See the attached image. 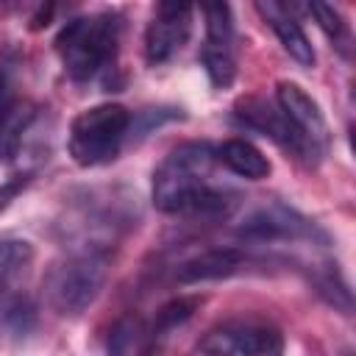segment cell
Listing matches in <instances>:
<instances>
[{
  "mask_svg": "<svg viewBox=\"0 0 356 356\" xmlns=\"http://www.w3.org/2000/svg\"><path fill=\"white\" fill-rule=\"evenodd\" d=\"M217 156L209 142L172 147L153 170V206L178 217H225L239 195L214 181Z\"/></svg>",
  "mask_w": 356,
  "mask_h": 356,
  "instance_id": "obj_1",
  "label": "cell"
},
{
  "mask_svg": "<svg viewBox=\"0 0 356 356\" xmlns=\"http://www.w3.org/2000/svg\"><path fill=\"white\" fill-rule=\"evenodd\" d=\"M111 253L103 245H83L53 261L44 273L42 292L47 306L61 317H81L103 292Z\"/></svg>",
  "mask_w": 356,
  "mask_h": 356,
  "instance_id": "obj_2",
  "label": "cell"
},
{
  "mask_svg": "<svg viewBox=\"0 0 356 356\" xmlns=\"http://www.w3.org/2000/svg\"><path fill=\"white\" fill-rule=\"evenodd\" d=\"M120 28H122L120 17L111 11L70 19L56 33V42H53L64 72L72 81L83 83L114 70L117 50H120Z\"/></svg>",
  "mask_w": 356,
  "mask_h": 356,
  "instance_id": "obj_3",
  "label": "cell"
},
{
  "mask_svg": "<svg viewBox=\"0 0 356 356\" xmlns=\"http://www.w3.org/2000/svg\"><path fill=\"white\" fill-rule=\"evenodd\" d=\"M134 117L120 103H97L70 122V156L81 167H100L117 159Z\"/></svg>",
  "mask_w": 356,
  "mask_h": 356,
  "instance_id": "obj_4",
  "label": "cell"
},
{
  "mask_svg": "<svg viewBox=\"0 0 356 356\" xmlns=\"http://www.w3.org/2000/svg\"><path fill=\"white\" fill-rule=\"evenodd\" d=\"M197 350L217 356H273L284 350V334L267 320L236 317L214 325L197 342Z\"/></svg>",
  "mask_w": 356,
  "mask_h": 356,
  "instance_id": "obj_5",
  "label": "cell"
},
{
  "mask_svg": "<svg viewBox=\"0 0 356 356\" xmlns=\"http://www.w3.org/2000/svg\"><path fill=\"white\" fill-rule=\"evenodd\" d=\"M236 236L248 245H275V242H309L325 239V234L300 211L284 203H264L245 214L236 225Z\"/></svg>",
  "mask_w": 356,
  "mask_h": 356,
  "instance_id": "obj_6",
  "label": "cell"
},
{
  "mask_svg": "<svg viewBox=\"0 0 356 356\" xmlns=\"http://www.w3.org/2000/svg\"><path fill=\"white\" fill-rule=\"evenodd\" d=\"M275 106L284 111V117L289 120V125L298 131V136L309 145V150L320 161L328 153L331 131H328V122H325L317 100L300 83H295V81H278L275 83Z\"/></svg>",
  "mask_w": 356,
  "mask_h": 356,
  "instance_id": "obj_7",
  "label": "cell"
},
{
  "mask_svg": "<svg viewBox=\"0 0 356 356\" xmlns=\"http://www.w3.org/2000/svg\"><path fill=\"white\" fill-rule=\"evenodd\" d=\"M234 117L239 125L250 128V131H259L261 136H270L278 147H284L286 153H292L298 161H306V164H317L314 153L309 150V145L298 136V131L289 125V120L284 117V111L264 100V97H242L236 106H234Z\"/></svg>",
  "mask_w": 356,
  "mask_h": 356,
  "instance_id": "obj_8",
  "label": "cell"
},
{
  "mask_svg": "<svg viewBox=\"0 0 356 356\" xmlns=\"http://www.w3.org/2000/svg\"><path fill=\"white\" fill-rule=\"evenodd\" d=\"M245 261H248V256L242 253V248H209V250L186 259L178 267L175 278H178V284L220 281V278H228V275L239 273Z\"/></svg>",
  "mask_w": 356,
  "mask_h": 356,
  "instance_id": "obj_9",
  "label": "cell"
},
{
  "mask_svg": "<svg viewBox=\"0 0 356 356\" xmlns=\"http://www.w3.org/2000/svg\"><path fill=\"white\" fill-rule=\"evenodd\" d=\"M259 8L264 14L267 25L273 28V33L278 36L281 47L289 53V58H295L300 67H314L317 56H314V47L309 42L306 31L300 28V22L289 11H284L275 0H259Z\"/></svg>",
  "mask_w": 356,
  "mask_h": 356,
  "instance_id": "obj_10",
  "label": "cell"
},
{
  "mask_svg": "<svg viewBox=\"0 0 356 356\" xmlns=\"http://www.w3.org/2000/svg\"><path fill=\"white\" fill-rule=\"evenodd\" d=\"M214 156H217V164H222L228 172L239 175V178H248V181H264L270 172H273V164L270 159L248 139H225L222 145L214 147Z\"/></svg>",
  "mask_w": 356,
  "mask_h": 356,
  "instance_id": "obj_11",
  "label": "cell"
},
{
  "mask_svg": "<svg viewBox=\"0 0 356 356\" xmlns=\"http://www.w3.org/2000/svg\"><path fill=\"white\" fill-rule=\"evenodd\" d=\"M36 323V309L17 286H0V337H25Z\"/></svg>",
  "mask_w": 356,
  "mask_h": 356,
  "instance_id": "obj_12",
  "label": "cell"
},
{
  "mask_svg": "<svg viewBox=\"0 0 356 356\" xmlns=\"http://www.w3.org/2000/svg\"><path fill=\"white\" fill-rule=\"evenodd\" d=\"M200 6L203 22H206V47L211 50H228L234 44V17L228 0H195Z\"/></svg>",
  "mask_w": 356,
  "mask_h": 356,
  "instance_id": "obj_13",
  "label": "cell"
},
{
  "mask_svg": "<svg viewBox=\"0 0 356 356\" xmlns=\"http://www.w3.org/2000/svg\"><path fill=\"white\" fill-rule=\"evenodd\" d=\"M200 303H203V298H200V295H178V298L167 300V303L156 312L153 323L147 325V328H150L153 342H156L159 337H167L170 331H175V328H178V325H184L186 320H192V314L200 309Z\"/></svg>",
  "mask_w": 356,
  "mask_h": 356,
  "instance_id": "obj_14",
  "label": "cell"
},
{
  "mask_svg": "<svg viewBox=\"0 0 356 356\" xmlns=\"http://www.w3.org/2000/svg\"><path fill=\"white\" fill-rule=\"evenodd\" d=\"M33 245L17 236H0V286H14L17 278L31 267Z\"/></svg>",
  "mask_w": 356,
  "mask_h": 356,
  "instance_id": "obj_15",
  "label": "cell"
},
{
  "mask_svg": "<svg viewBox=\"0 0 356 356\" xmlns=\"http://www.w3.org/2000/svg\"><path fill=\"white\" fill-rule=\"evenodd\" d=\"M306 6H309V11H312L317 28H320V31L328 36V42L348 58V56H350V28H348V22L342 19V14H339L328 0H309Z\"/></svg>",
  "mask_w": 356,
  "mask_h": 356,
  "instance_id": "obj_16",
  "label": "cell"
},
{
  "mask_svg": "<svg viewBox=\"0 0 356 356\" xmlns=\"http://www.w3.org/2000/svg\"><path fill=\"white\" fill-rule=\"evenodd\" d=\"M153 342L150 328L139 317H122L108 331V350L111 353H139L147 350Z\"/></svg>",
  "mask_w": 356,
  "mask_h": 356,
  "instance_id": "obj_17",
  "label": "cell"
},
{
  "mask_svg": "<svg viewBox=\"0 0 356 356\" xmlns=\"http://www.w3.org/2000/svg\"><path fill=\"white\" fill-rule=\"evenodd\" d=\"M312 281H314V289H317V295H320L325 303H331L334 309H342L345 314H350V309H353V300H350V289H348V284L342 281V275L337 273V267L325 264V267L314 270Z\"/></svg>",
  "mask_w": 356,
  "mask_h": 356,
  "instance_id": "obj_18",
  "label": "cell"
},
{
  "mask_svg": "<svg viewBox=\"0 0 356 356\" xmlns=\"http://www.w3.org/2000/svg\"><path fill=\"white\" fill-rule=\"evenodd\" d=\"M200 61H203V70H206L209 81H211L217 89H228V86L234 83L236 67H234V56H231L228 50H211V47H203Z\"/></svg>",
  "mask_w": 356,
  "mask_h": 356,
  "instance_id": "obj_19",
  "label": "cell"
},
{
  "mask_svg": "<svg viewBox=\"0 0 356 356\" xmlns=\"http://www.w3.org/2000/svg\"><path fill=\"white\" fill-rule=\"evenodd\" d=\"M192 3L195 0H159V11L153 17V22L164 25V28H172V31H181L189 36V28H192Z\"/></svg>",
  "mask_w": 356,
  "mask_h": 356,
  "instance_id": "obj_20",
  "label": "cell"
},
{
  "mask_svg": "<svg viewBox=\"0 0 356 356\" xmlns=\"http://www.w3.org/2000/svg\"><path fill=\"white\" fill-rule=\"evenodd\" d=\"M28 181H31V175L22 172V175H14V178H8L6 184H0V211H6V209L11 206V200L28 186Z\"/></svg>",
  "mask_w": 356,
  "mask_h": 356,
  "instance_id": "obj_21",
  "label": "cell"
},
{
  "mask_svg": "<svg viewBox=\"0 0 356 356\" xmlns=\"http://www.w3.org/2000/svg\"><path fill=\"white\" fill-rule=\"evenodd\" d=\"M275 3H278L284 11H289V14H295V11L303 6V0H275Z\"/></svg>",
  "mask_w": 356,
  "mask_h": 356,
  "instance_id": "obj_22",
  "label": "cell"
}]
</instances>
